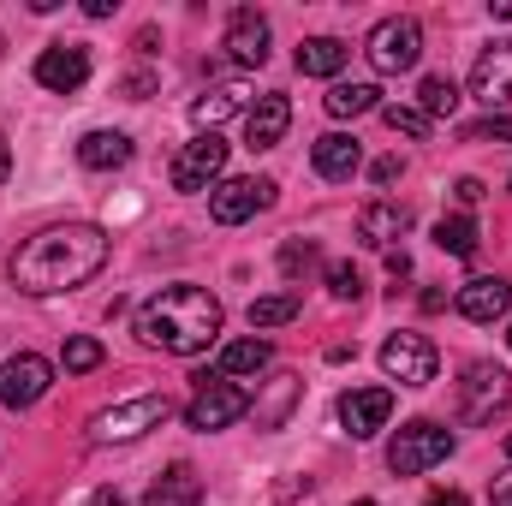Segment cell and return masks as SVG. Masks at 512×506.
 <instances>
[{"label":"cell","instance_id":"cell-1","mask_svg":"<svg viewBox=\"0 0 512 506\" xmlns=\"http://www.w3.org/2000/svg\"><path fill=\"white\" fill-rule=\"evenodd\" d=\"M102 262H108V239H102V227H84V221H72V227H48V233H36L24 251L12 256V286L30 292V298H54V292L84 286Z\"/></svg>","mask_w":512,"mask_h":506},{"label":"cell","instance_id":"cell-2","mask_svg":"<svg viewBox=\"0 0 512 506\" xmlns=\"http://www.w3.org/2000/svg\"><path fill=\"white\" fill-rule=\"evenodd\" d=\"M221 322H227V310H221L215 292H203V286H161L137 310V340L155 346V352L191 358V352H203L221 334Z\"/></svg>","mask_w":512,"mask_h":506},{"label":"cell","instance_id":"cell-3","mask_svg":"<svg viewBox=\"0 0 512 506\" xmlns=\"http://www.w3.org/2000/svg\"><path fill=\"white\" fill-rule=\"evenodd\" d=\"M167 417H173V399H167V393H137V399H126V405H108V411L90 417V441H96V447L137 441V435L161 429Z\"/></svg>","mask_w":512,"mask_h":506},{"label":"cell","instance_id":"cell-4","mask_svg":"<svg viewBox=\"0 0 512 506\" xmlns=\"http://www.w3.org/2000/svg\"><path fill=\"white\" fill-rule=\"evenodd\" d=\"M447 453H453V429H441V423H429V417L405 423V429L387 441V465H393V477H423V471H435Z\"/></svg>","mask_w":512,"mask_h":506},{"label":"cell","instance_id":"cell-5","mask_svg":"<svg viewBox=\"0 0 512 506\" xmlns=\"http://www.w3.org/2000/svg\"><path fill=\"white\" fill-rule=\"evenodd\" d=\"M364 54H370V66H376L382 78L411 72V66L423 60V24H417V18H382V24L370 30Z\"/></svg>","mask_w":512,"mask_h":506},{"label":"cell","instance_id":"cell-6","mask_svg":"<svg viewBox=\"0 0 512 506\" xmlns=\"http://www.w3.org/2000/svg\"><path fill=\"white\" fill-rule=\"evenodd\" d=\"M245 411H251V393H245L239 381H227V376H197V399L185 405V423H191V429H203V435H215V429L239 423Z\"/></svg>","mask_w":512,"mask_h":506},{"label":"cell","instance_id":"cell-7","mask_svg":"<svg viewBox=\"0 0 512 506\" xmlns=\"http://www.w3.org/2000/svg\"><path fill=\"white\" fill-rule=\"evenodd\" d=\"M227 173V143L215 131H197L179 155H173V191H209Z\"/></svg>","mask_w":512,"mask_h":506},{"label":"cell","instance_id":"cell-8","mask_svg":"<svg viewBox=\"0 0 512 506\" xmlns=\"http://www.w3.org/2000/svg\"><path fill=\"white\" fill-rule=\"evenodd\" d=\"M512 399V376L501 370V364H471L465 370V381H459V417L465 423H483V417H495L501 405Z\"/></svg>","mask_w":512,"mask_h":506},{"label":"cell","instance_id":"cell-9","mask_svg":"<svg viewBox=\"0 0 512 506\" xmlns=\"http://www.w3.org/2000/svg\"><path fill=\"white\" fill-rule=\"evenodd\" d=\"M382 370L399 381V387H429L435 370H441V358H435V346H429L423 334H393L382 346Z\"/></svg>","mask_w":512,"mask_h":506},{"label":"cell","instance_id":"cell-10","mask_svg":"<svg viewBox=\"0 0 512 506\" xmlns=\"http://www.w3.org/2000/svg\"><path fill=\"white\" fill-rule=\"evenodd\" d=\"M48 387H54V364H48V358H36V352H18V358H6V364H0V405H12V411L36 405Z\"/></svg>","mask_w":512,"mask_h":506},{"label":"cell","instance_id":"cell-11","mask_svg":"<svg viewBox=\"0 0 512 506\" xmlns=\"http://www.w3.org/2000/svg\"><path fill=\"white\" fill-rule=\"evenodd\" d=\"M268 203H274V179H221V185L209 191V215H215L221 227L251 221L256 209H268Z\"/></svg>","mask_w":512,"mask_h":506},{"label":"cell","instance_id":"cell-12","mask_svg":"<svg viewBox=\"0 0 512 506\" xmlns=\"http://www.w3.org/2000/svg\"><path fill=\"white\" fill-rule=\"evenodd\" d=\"M84 78H90V48H78V42H54V48L36 54V84L54 90V96L84 90Z\"/></svg>","mask_w":512,"mask_h":506},{"label":"cell","instance_id":"cell-13","mask_svg":"<svg viewBox=\"0 0 512 506\" xmlns=\"http://www.w3.org/2000/svg\"><path fill=\"white\" fill-rule=\"evenodd\" d=\"M387 417H393V393L387 387H352V393H340V423H346V435H376L387 429Z\"/></svg>","mask_w":512,"mask_h":506},{"label":"cell","instance_id":"cell-14","mask_svg":"<svg viewBox=\"0 0 512 506\" xmlns=\"http://www.w3.org/2000/svg\"><path fill=\"white\" fill-rule=\"evenodd\" d=\"M459 316L465 322H501L507 316V304H512V286L501 280V274H477V280H465L459 286Z\"/></svg>","mask_w":512,"mask_h":506},{"label":"cell","instance_id":"cell-15","mask_svg":"<svg viewBox=\"0 0 512 506\" xmlns=\"http://www.w3.org/2000/svg\"><path fill=\"white\" fill-rule=\"evenodd\" d=\"M471 96L489 102V108H507L512 102V42H495V48L471 66Z\"/></svg>","mask_w":512,"mask_h":506},{"label":"cell","instance_id":"cell-16","mask_svg":"<svg viewBox=\"0 0 512 506\" xmlns=\"http://www.w3.org/2000/svg\"><path fill=\"white\" fill-rule=\"evenodd\" d=\"M227 54L239 66H262L268 60V18L256 6H233V18H227Z\"/></svg>","mask_w":512,"mask_h":506},{"label":"cell","instance_id":"cell-17","mask_svg":"<svg viewBox=\"0 0 512 506\" xmlns=\"http://www.w3.org/2000/svg\"><path fill=\"white\" fill-rule=\"evenodd\" d=\"M310 167L322 173V179H352L358 167H364V143L358 137H346V131H328V137H316L310 143Z\"/></svg>","mask_w":512,"mask_h":506},{"label":"cell","instance_id":"cell-18","mask_svg":"<svg viewBox=\"0 0 512 506\" xmlns=\"http://www.w3.org/2000/svg\"><path fill=\"white\" fill-rule=\"evenodd\" d=\"M292 126V102L286 96H256V108L245 114V149H274Z\"/></svg>","mask_w":512,"mask_h":506},{"label":"cell","instance_id":"cell-19","mask_svg":"<svg viewBox=\"0 0 512 506\" xmlns=\"http://www.w3.org/2000/svg\"><path fill=\"white\" fill-rule=\"evenodd\" d=\"M405 233H411V209H399V203H364V209H358V239H364V245L387 251V245L405 239Z\"/></svg>","mask_w":512,"mask_h":506},{"label":"cell","instance_id":"cell-20","mask_svg":"<svg viewBox=\"0 0 512 506\" xmlns=\"http://www.w3.org/2000/svg\"><path fill=\"white\" fill-rule=\"evenodd\" d=\"M143 506H203V477L179 459V465H167V477L149 489V501Z\"/></svg>","mask_w":512,"mask_h":506},{"label":"cell","instance_id":"cell-21","mask_svg":"<svg viewBox=\"0 0 512 506\" xmlns=\"http://www.w3.org/2000/svg\"><path fill=\"white\" fill-rule=\"evenodd\" d=\"M78 161H84L90 173L126 167V161H131V137H126V131H90V137L78 143Z\"/></svg>","mask_w":512,"mask_h":506},{"label":"cell","instance_id":"cell-22","mask_svg":"<svg viewBox=\"0 0 512 506\" xmlns=\"http://www.w3.org/2000/svg\"><path fill=\"white\" fill-rule=\"evenodd\" d=\"M346 42L340 36H310V42H298V72L304 78H334L340 66H346Z\"/></svg>","mask_w":512,"mask_h":506},{"label":"cell","instance_id":"cell-23","mask_svg":"<svg viewBox=\"0 0 512 506\" xmlns=\"http://www.w3.org/2000/svg\"><path fill=\"white\" fill-rule=\"evenodd\" d=\"M322 108H328L334 120H358V114H382V90H376V84H334V90L322 96Z\"/></svg>","mask_w":512,"mask_h":506},{"label":"cell","instance_id":"cell-24","mask_svg":"<svg viewBox=\"0 0 512 506\" xmlns=\"http://www.w3.org/2000/svg\"><path fill=\"white\" fill-rule=\"evenodd\" d=\"M245 102H251V90H245V84H215L209 96H197V102H191V120L215 131L221 120H227V114H239Z\"/></svg>","mask_w":512,"mask_h":506},{"label":"cell","instance_id":"cell-25","mask_svg":"<svg viewBox=\"0 0 512 506\" xmlns=\"http://www.w3.org/2000/svg\"><path fill=\"white\" fill-rule=\"evenodd\" d=\"M292 405H298V376H274V381H268V399H262V405H251V411H256V429H280Z\"/></svg>","mask_w":512,"mask_h":506},{"label":"cell","instance_id":"cell-26","mask_svg":"<svg viewBox=\"0 0 512 506\" xmlns=\"http://www.w3.org/2000/svg\"><path fill=\"white\" fill-rule=\"evenodd\" d=\"M268 358H274L268 340H233V346H221V376H256V370H268Z\"/></svg>","mask_w":512,"mask_h":506},{"label":"cell","instance_id":"cell-27","mask_svg":"<svg viewBox=\"0 0 512 506\" xmlns=\"http://www.w3.org/2000/svg\"><path fill=\"white\" fill-rule=\"evenodd\" d=\"M453 108H459V84L453 78H423V90H417V114L423 120H453Z\"/></svg>","mask_w":512,"mask_h":506},{"label":"cell","instance_id":"cell-28","mask_svg":"<svg viewBox=\"0 0 512 506\" xmlns=\"http://www.w3.org/2000/svg\"><path fill=\"white\" fill-rule=\"evenodd\" d=\"M298 310H304L298 292H268L251 304V328H286V322H298Z\"/></svg>","mask_w":512,"mask_h":506},{"label":"cell","instance_id":"cell-29","mask_svg":"<svg viewBox=\"0 0 512 506\" xmlns=\"http://www.w3.org/2000/svg\"><path fill=\"white\" fill-rule=\"evenodd\" d=\"M435 245L447 256H459V262H471V256H477V221H471V215H447V221L435 227Z\"/></svg>","mask_w":512,"mask_h":506},{"label":"cell","instance_id":"cell-30","mask_svg":"<svg viewBox=\"0 0 512 506\" xmlns=\"http://www.w3.org/2000/svg\"><path fill=\"white\" fill-rule=\"evenodd\" d=\"M60 358H66V370H72V376H90V370L102 364V340L78 334V340H66V352H60Z\"/></svg>","mask_w":512,"mask_h":506},{"label":"cell","instance_id":"cell-31","mask_svg":"<svg viewBox=\"0 0 512 506\" xmlns=\"http://www.w3.org/2000/svg\"><path fill=\"white\" fill-rule=\"evenodd\" d=\"M328 292H334L340 304H358V298H364V274H358L352 262H334V268H328Z\"/></svg>","mask_w":512,"mask_h":506},{"label":"cell","instance_id":"cell-32","mask_svg":"<svg viewBox=\"0 0 512 506\" xmlns=\"http://www.w3.org/2000/svg\"><path fill=\"white\" fill-rule=\"evenodd\" d=\"M382 120H387V131H399V137H429V120H423L417 108H399V102H387Z\"/></svg>","mask_w":512,"mask_h":506},{"label":"cell","instance_id":"cell-33","mask_svg":"<svg viewBox=\"0 0 512 506\" xmlns=\"http://www.w3.org/2000/svg\"><path fill=\"white\" fill-rule=\"evenodd\" d=\"M280 268H286V274H304V268H316V245H310V239H304V245L292 239V245L280 251Z\"/></svg>","mask_w":512,"mask_h":506},{"label":"cell","instance_id":"cell-34","mask_svg":"<svg viewBox=\"0 0 512 506\" xmlns=\"http://www.w3.org/2000/svg\"><path fill=\"white\" fill-rule=\"evenodd\" d=\"M465 137H471V143H483V137H512V114H489V120H477Z\"/></svg>","mask_w":512,"mask_h":506},{"label":"cell","instance_id":"cell-35","mask_svg":"<svg viewBox=\"0 0 512 506\" xmlns=\"http://www.w3.org/2000/svg\"><path fill=\"white\" fill-rule=\"evenodd\" d=\"M453 203H459V209H477V203H483V179H459V185H453Z\"/></svg>","mask_w":512,"mask_h":506},{"label":"cell","instance_id":"cell-36","mask_svg":"<svg viewBox=\"0 0 512 506\" xmlns=\"http://www.w3.org/2000/svg\"><path fill=\"white\" fill-rule=\"evenodd\" d=\"M399 173H405V161H399V155H382V161L370 167V179H376V185H393Z\"/></svg>","mask_w":512,"mask_h":506},{"label":"cell","instance_id":"cell-37","mask_svg":"<svg viewBox=\"0 0 512 506\" xmlns=\"http://www.w3.org/2000/svg\"><path fill=\"white\" fill-rule=\"evenodd\" d=\"M120 90H126V102H143V96L155 90V78H149V72H131L126 84H120Z\"/></svg>","mask_w":512,"mask_h":506},{"label":"cell","instance_id":"cell-38","mask_svg":"<svg viewBox=\"0 0 512 506\" xmlns=\"http://www.w3.org/2000/svg\"><path fill=\"white\" fill-rule=\"evenodd\" d=\"M423 506H471V501H465L459 489H441V495H429V501H423Z\"/></svg>","mask_w":512,"mask_h":506},{"label":"cell","instance_id":"cell-39","mask_svg":"<svg viewBox=\"0 0 512 506\" xmlns=\"http://www.w3.org/2000/svg\"><path fill=\"white\" fill-rule=\"evenodd\" d=\"M387 274H393V280H399V274H411V256H405V251H387Z\"/></svg>","mask_w":512,"mask_h":506},{"label":"cell","instance_id":"cell-40","mask_svg":"<svg viewBox=\"0 0 512 506\" xmlns=\"http://www.w3.org/2000/svg\"><path fill=\"white\" fill-rule=\"evenodd\" d=\"M423 310H429V316H435V310H447V292H441V286H429V292H423Z\"/></svg>","mask_w":512,"mask_h":506},{"label":"cell","instance_id":"cell-41","mask_svg":"<svg viewBox=\"0 0 512 506\" xmlns=\"http://www.w3.org/2000/svg\"><path fill=\"white\" fill-rule=\"evenodd\" d=\"M495 506H512V477L507 483H495Z\"/></svg>","mask_w":512,"mask_h":506},{"label":"cell","instance_id":"cell-42","mask_svg":"<svg viewBox=\"0 0 512 506\" xmlns=\"http://www.w3.org/2000/svg\"><path fill=\"white\" fill-rule=\"evenodd\" d=\"M96 506H126V501H120V489H102V495H96Z\"/></svg>","mask_w":512,"mask_h":506},{"label":"cell","instance_id":"cell-43","mask_svg":"<svg viewBox=\"0 0 512 506\" xmlns=\"http://www.w3.org/2000/svg\"><path fill=\"white\" fill-rule=\"evenodd\" d=\"M12 173V149H6V137H0V179Z\"/></svg>","mask_w":512,"mask_h":506},{"label":"cell","instance_id":"cell-44","mask_svg":"<svg viewBox=\"0 0 512 506\" xmlns=\"http://www.w3.org/2000/svg\"><path fill=\"white\" fill-rule=\"evenodd\" d=\"M495 6V18H512V0H489Z\"/></svg>","mask_w":512,"mask_h":506},{"label":"cell","instance_id":"cell-45","mask_svg":"<svg viewBox=\"0 0 512 506\" xmlns=\"http://www.w3.org/2000/svg\"><path fill=\"white\" fill-rule=\"evenodd\" d=\"M507 459H512V435H507Z\"/></svg>","mask_w":512,"mask_h":506},{"label":"cell","instance_id":"cell-46","mask_svg":"<svg viewBox=\"0 0 512 506\" xmlns=\"http://www.w3.org/2000/svg\"><path fill=\"white\" fill-rule=\"evenodd\" d=\"M352 506H376V501H352Z\"/></svg>","mask_w":512,"mask_h":506},{"label":"cell","instance_id":"cell-47","mask_svg":"<svg viewBox=\"0 0 512 506\" xmlns=\"http://www.w3.org/2000/svg\"><path fill=\"white\" fill-rule=\"evenodd\" d=\"M507 346H512V328H507Z\"/></svg>","mask_w":512,"mask_h":506}]
</instances>
